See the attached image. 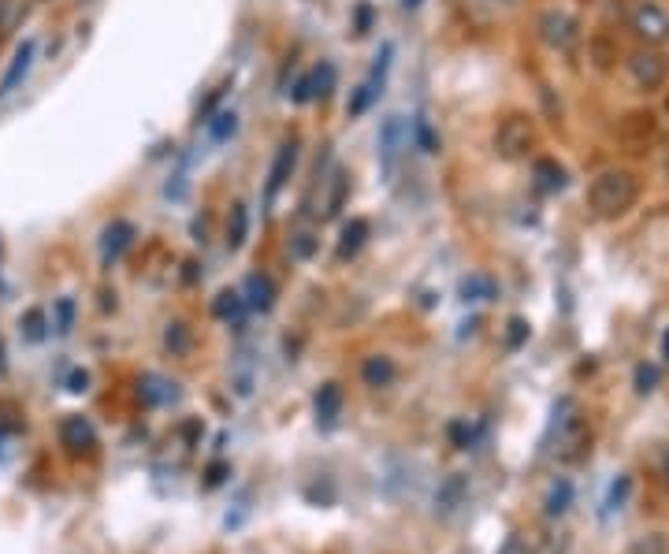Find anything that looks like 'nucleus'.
<instances>
[{"label": "nucleus", "mask_w": 669, "mask_h": 554, "mask_svg": "<svg viewBox=\"0 0 669 554\" xmlns=\"http://www.w3.org/2000/svg\"><path fill=\"white\" fill-rule=\"evenodd\" d=\"M547 447L558 462H577L588 450V424L580 417V406L573 398H558L547 424Z\"/></svg>", "instance_id": "1"}, {"label": "nucleus", "mask_w": 669, "mask_h": 554, "mask_svg": "<svg viewBox=\"0 0 669 554\" xmlns=\"http://www.w3.org/2000/svg\"><path fill=\"white\" fill-rule=\"evenodd\" d=\"M640 198V183H636V175L625 172V168H610L603 172L588 190V209L599 216V220H617V216H625V212L636 205Z\"/></svg>", "instance_id": "2"}, {"label": "nucleus", "mask_w": 669, "mask_h": 554, "mask_svg": "<svg viewBox=\"0 0 669 554\" xmlns=\"http://www.w3.org/2000/svg\"><path fill=\"white\" fill-rule=\"evenodd\" d=\"M346 198H350V175L331 164L328 172H316L313 186L305 194V216H313L320 224L335 220L342 212V205H346Z\"/></svg>", "instance_id": "3"}, {"label": "nucleus", "mask_w": 669, "mask_h": 554, "mask_svg": "<svg viewBox=\"0 0 669 554\" xmlns=\"http://www.w3.org/2000/svg\"><path fill=\"white\" fill-rule=\"evenodd\" d=\"M491 146L499 153L502 160H525L536 146V127H532V119L528 116H506L495 127V138H491Z\"/></svg>", "instance_id": "4"}, {"label": "nucleus", "mask_w": 669, "mask_h": 554, "mask_svg": "<svg viewBox=\"0 0 669 554\" xmlns=\"http://www.w3.org/2000/svg\"><path fill=\"white\" fill-rule=\"evenodd\" d=\"M629 27H632V34H636L640 41H647L651 49H655V45H666L669 41V12L666 8H658L655 0H640L629 15Z\"/></svg>", "instance_id": "5"}, {"label": "nucleus", "mask_w": 669, "mask_h": 554, "mask_svg": "<svg viewBox=\"0 0 669 554\" xmlns=\"http://www.w3.org/2000/svg\"><path fill=\"white\" fill-rule=\"evenodd\" d=\"M60 447H64L71 458L90 454V450L97 447V428L90 424V417H82V413H67L64 421H60Z\"/></svg>", "instance_id": "6"}, {"label": "nucleus", "mask_w": 669, "mask_h": 554, "mask_svg": "<svg viewBox=\"0 0 669 554\" xmlns=\"http://www.w3.org/2000/svg\"><path fill=\"white\" fill-rule=\"evenodd\" d=\"M34 60H38V41L23 38L19 45H15V53H12V60H8V67H4V75H0V97H8V93L19 90V86L27 82Z\"/></svg>", "instance_id": "7"}, {"label": "nucleus", "mask_w": 669, "mask_h": 554, "mask_svg": "<svg viewBox=\"0 0 669 554\" xmlns=\"http://www.w3.org/2000/svg\"><path fill=\"white\" fill-rule=\"evenodd\" d=\"M629 75L640 90H658V86L666 82V60L647 45V49L629 56Z\"/></svg>", "instance_id": "8"}, {"label": "nucleus", "mask_w": 669, "mask_h": 554, "mask_svg": "<svg viewBox=\"0 0 669 554\" xmlns=\"http://www.w3.org/2000/svg\"><path fill=\"white\" fill-rule=\"evenodd\" d=\"M539 38L547 41L551 49H558V53H569L573 45H577V23H573V15L565 12H547L543 19H539Z\"/></svg>", "instance_id": "9"}, {"label": "nucleus", "mask_w": 669, "mask_h": 554, "mask_svg": "<svg viewBox=\"0 0 669 554\" xmlns=\"http://www.w3.org/2000/svg\"><path fill=\"white\" fill-rule=\"evenodd\" d=\"M134 238H138V227H134L131 220H112V224L101 231V261H105V268L116 264L123 253L131 250Z\"/></svg>", "instance_id": "10"}, {"label": "nucleus", "mask_w": 669, "mask_h": 554, "mask_svg": "<svg viewBox=\"0 0 669 554\" xmlns=\"http://www.w3.org/2000/svg\"><path fill=\"white\" fill-rule=\"evenodd\" d=\"M294 168H298V138H287V142L276 149V160H272V168H268V186H264V194L276 198L279 190L290 183Z\"/></svg>", "instance_id": "11"}, {"label": "nucleus", "mask_w": 669, "mask_h": 554, "mask_svg": "<svg viewBox=\"0 0 669 554\" xmlns=\"http://www.w3.org/2000/svg\"><path fill=\"white\" fill-rule=\"evenodd\" d=\"M409 146V123L402 116H387L380 127V160L383 168H394V160L402 157V149Z\"/></svg>", "instance_id": "12"}, {"label": "nucleus", "mask_w": 669, "mask_h": 554, "mask_svg": "<svg viewBox=\"0 0 669 554\" xmlns=\"http://www.w3.org/2000/svg\"><path fill=\"white\" fill-rule=\"evenodd\" d=\"M461 506H469V480L465 476H446L439 491H435V514L454 517Z\"/></svg>", "instance_id": "13"}, {"label": "nucleus", "mask_w": 669, "mask_h": 554, "mask_svg": "<svg viewBox=\"0 0 669 554\" xmlns=\"http://www.w3.org/2000/svg\"><path fill=\"white\" fill-rule=\"evenodd\" d=\"M342 387L339 383H324L320 391H316V398H313V413H316V424L320 428H335L339 424V417H342Z\"/></svg>", "instance_id": "14"}, {"label": "nucleus", "mask_w": 669, "mask_h": 554, "mask_svg": "<svg viewBox=\"0 0 669 554\" xmlns=\"http://www.w3.org/2000/svg\"><path fill=\"white\" fill-rule=\"evenodd\" d=\"M242 302L250 305L253 313H272V305H276V283L261 272H253L246 279V287H242Z\"/></svg>", "instance_id": "15"}, {"label": "nucleus", "mask_w": 669, "mask_h": 554, "mask_svg": "<svg viewBox=\"0 0 669 554\" xmlns=\"http://www.w3.org/2000/svg\"><path fill=\"white\" fill-rule=\"evenodd\" d=\"M532 179H536L539 194H558V190H565V183H569V172H565L554 157H539L536 164H532Z\"/></svg>", "instance_id": "16"}, {"label": "nucleus", "mask_w": 669, "mask_h": 554, "mask_svg": "<svg viewBox=\"0 0 669 554\" xmlns=\"http://www.w3.org/2000/svg\"><path fill=\"white\" fill-rule=\"evenodd\" d=\"M138 398H142L145 406H168V402L179 398V391H175V383L157 376V372H145L142 380H138Z\"/></svg>", "instance_id": "17"}, {"label": "nucleus", "mask_w": 669, "mask_h": 554, "mask_svg": "<svg viewBox=\"0 0 669 554\" xmlns=\"http://www.w3.org/2000/svg\"><path fill=\"white\" fill-rule=\"evenodd\" d=\"M394 376H398V369H394L391 357H383V354L365 357V365H361V380H365V387H372V391H380V387H391Z\"/></svg>", "instance_id": "18"}, {"label": "nucleus", "mask_w": 669, "mask_h": 554, "mask_svg": "<svg viewBox=\"0 0 669 554\" xmlns=\"http://www.w3.org/2000/svg\"><path fill=\"white\" fill-rule=\"evenodd\" d=\"M368 235H372V224H368L365 216H354L350 224L342 227V235H339V257L342 261H346V257H357L361 246L368 242Z\"/></svg>", "instance_id": "19"}, {"label": "nucleus", "mask_w": 669, "mask_h": 554, "mask_svg": "<svg viewBox=\"0 0 669 554\" xmlns=\"http://www.w3.org/2000/svg\"><path fill=\"white\" fill-rule=\"evenodd\" d=\"M569 506H573V484H569L565 476H558L551 488H547V495H543V514L562 517Z\"/></svg>", "instance_id": "20"}, {"label": "nucleus", "mask_w": 669, "mask_h": 554, "mask_svg": "<svg viewBox=\"0 0 669 554\" xmlns=\"http://www.w3.org/2000/svg\"><path fill=\"white\" fill-rule=\"evenodd\" d=\"M246 238H250V212H246L242 201H235V205H231V216H227V246H231V250H242Z\"/></svg>", "instance_id": "21"}, {"label": "nucleus", "mask_w": 669, "mask_h": 554, "mask_svg": "<svg viewBox=\"0 0 669 554\" xmlns=\"http://www.w3.org/2000/svg\"><path fill=\"white\" fill-rule=\"evenodd\" d=\"M316 250H320V238H316L313 231L298 227V231H290L287 235V253L294 257V261H313Z\"/></svg>", "instance_id": "22"}, {"label": "nucleus", "mask_w": 669, "mask_h": 554, "mask_svg": "<svg viewBox=\"0 0 669 554\" xmlns=\"http://www.w3.org/2000/svg\"><path fill=\"white\" fill-rule=\"evenodd\" d=\"M242 309H246L242 291H220L216 298H212V317L223 320V324H231V320L242 317Z\"/></svg>", "instance_id": "23"}, {"label": "nucleus", "mask_w": 669, "mask_h": 554, "mask_svg": "<svg viewBox=\"0 0 669 554\" xmlns=\"http://www.w3.org/2000/svg\"><path fill=\"white\" fill-rule=\"evenodd\" d=\"M495 294H499V287H495L491 276L461 279V298H465V302H495Z\"/></svg>", "instance_id": "24"}, {"label": "nucleus", "mask_w": 669, "mask_h": 554, "mask_svg": "<svg viewBox=\"0 0 669 554\" xmlns=\"http://www.w3.org/2000/svg\"><path fill=\"white\" fill-rule=\"evenodd\" d=\"M629 495H632V476H617L614 484H610V491H606V502H603V517H614L621 514L625 506H629Z\"/></svg>", "instance_id": "25"}, {"label": "nucleus", "mask_w": 669, "mask_h": 554, "mask_svg": "<svg viewBox=\"0 0 669 554\" xmlns=\"http://www.w3.org/2000/svg\"><path fill=\"white\" fill-rule=\"evenodd\" d=\"M309 86H313V101H328L331 90H335V64H316L309 71Z\"/></svg>", "instance_id": "26"}, {"label": "nucleus", "mask_w": 669, "mask_h": 554, "mask_svg": "<svg viewBox=\"0 0 669 554\" xmlns=\"http://www.w3.org/2000/svg\"><path fill=\"white\" fill-rule=\"evenodd\" d=\"M446 436H450V443H454L458 450H469V447H476V443H480L484 428H480V424H473V421H454L450 428H446Z\"/></svg>", "instance_id": "27"}, {"label": "nucleus", "mask_w": 669, "mask_h": 554, "mask_svg": "<svg viewBox=\"0 0 669 554\" xmlns=\"http://www.w3.org/2000/svg\"><path fill=\"white\" fill-rule=\"evenodd\" d=\"M190 328H186L183 320H175V324H168V331H164V346H168L171 354H190Z\"/></svg>", "instance_id": "28"}, {"label": "nucleus", "mask_w": 669, "mask_h": 554, "mask_svg": "<svg viewBox=\"0 0 669 554\" xmlns=\"http://www.w3.org/2000/svg\"><path fill=\"white\" fill-rule=\"evenodd\" d=\"M376 93H380V90H376V82H365V86H357L354 97H350V105H346V108H350V116H365L368 105L376 101Z\"/></svg>", "instance_id": "29"}, {"label": "nucleus", "mask_w": 669, "mask_h": 554, "mask_svg": "<svg viewBox=\"0 0 669 554\" xmlns=\"http://www.w3.org/2000/svg\"><path fill=\"white\" fill-rule=\"evenodd\" d=\"M409 134L417 138V146L424 149V153H439V134L432 131V123H428V119H417Z\"/></svg>", "instance_id": "30"}, {"label": "nucleus", "mask_w": 669, "mask_h": 554, "mask_svg": "<svg viewBox=\"0 0 669 554\" xmlns=\"http://www.w3.org/2000/svg\"><path fill=\"white\" fill-rule=\"evenodd\" d=\"M629 554H669V543L662 532H651V536H640V540L632 543Z\"/></svg>", "instance_id": "31"}, {"label": "nucleus", "mask_w": 669, "mask_h": 554, "mask_svg": "<svg viewBox=\"0 0 669 554\" xmlns=\"http://www.w3.org/2000/svg\"><path fill=\"white\" fill-rule=\"evenodd\" d=\"M235 127H238V116H235V112H220V116H216L209 123L212 142H227V138L235 134Z\"/></svg>", "instance_id": "32"}, {"label": "nucleus", "mask_w": 669, "mask_h": 554, "mask_svg": "<svg viewBox=\"0 0 669 554\" xmlns=\"http://www.w3.org/2000/svg\"><path fill=\"white\" fill-rule=\"evenodd\" d=\"M19 328H23V335H27L30 343H41V339H45V313H41V309H30L27 317L19 320Z\"/></svg>", "instance_id": "33"}, {"label": "nucleus", "mask_w": 669, "mask_h": 554, "mask_svg": "<svg viewBox=\"0 0 669 554\" xmlns=\"http://www.w3.org/2000/svg\"><path fill=\"white\" fill-rule=\"evenodd\" d=\"M528 335H532V328H528V320L513 317L510 324H506V346H510V350H521V346L528 343Z\"/></svg>", "instance_id": "34"}, {"label": "nucleus", "mask_w": 669, "mask_h": 554, "mask_svg": "<svg viewBox=\"0 0 669 554\" xmlns=\"http://www.w3.org/2000/svg\"><path fill=\"white\" fill-rule=\"evenodd\" d=\"M658 387V369L655 365H640L636 369V395H651Z\"/></svg>", "instance_id": "35"}, {"label": "nucleus", "mask_w": 669, "mask_h": 554, "mask_svg": "<svg viewBox=\"0 0 669 554\" xmlns=\"http://www.w3.org/2000/svg\"><path fill=\"white\" fill-rule=\"evenodd\" d=\"M71 320H75V305H71V298L56 302V331H60V335L71 331Z\"/></svg>", "instance_id": "36"}, {"label": "nucleus", "mask_w": 669, "mask_h": 554, "mask_svg": "<svg viewBox=\"0 0 669 554\" xmlns=\"http://www.w3.org/2000/svg\"><path fill=\"white\" fill-rule=\"evenodd\" d=\"M499 554H536V547H532V543H525L521 536H510V540L499 547Z\"/></svg>", "instance_id": "37"}, {"label": "nucleus", "mask_w": 669, "mask_h": 554, "mask_svg": "<svg viewBox=\"0 0 669 554\" xmlns=\"http://www.w3.org/2000/svg\"><path fill=\"white\" fill-rule=\"evenodd\" d=\"M86 387H90V372H71V387H67V391H71V395H82V391H86Z\"/></svg>", "instance_id": "38"}, {"label": "nucleus", "mask_w": 669, "mask_h": 554, "mask_svg": "<svg viewBox=\"0 0 669 554\" xmlns=\"http://www.w3.org/2000/svg\"><path fill=\"white\" fill-rule=\"evenodd\" d=\"M368 27H372V8L361 4V8H357V34H368Z\"/></svg>", "instance_id": "39"}, {"label": "nucleus", "mask_w": 669, "mask_h": 554, "mask_svg": "<svg viewBox=\"0 0 669 554\" xmlns=\"http://www.w3.org/2000/svg\"><path fill=\"white\" fill-rule=\"evenodd\" d=\"M223 476H227V465H223V462L209 465V480H205V484H209V488H216V484H223Z\"/></svg>", "instance_id": "40"}, {"label": "nucleus", "mask_w": 669, "mask_h": 554, "mask_svg": "<svg viewBox=\"0 0 669 554\" xmlns=\"http://www.w3.org/2000/svg\"><path fill=\"white\" fill-rule=\"evenodd\" d=\"M662 357L669 361V328H666V335H662Z\"/></svg>", "instance_id": "41"}, {"label": "nucleus", "mask_w": 669, "mask_h": 554, "mask_svg": "<svg viewBox=\"0 0 669 554\" xmlns=\"http://www.w3.org/2000/svg\"><path fill=\"white\" fill-rule=\"evenodd\" d=\"M424 0H402V8H420Z\"/></svg>", "instance_id": "42"}, {"label": "nucleus", "mask_w": 669, "mask_h": 554, "mask_svg": "<svg viewBox=\"0 0 669 554\" xmlns=\"http://www.w3.org/2000/svg\"><path fill=\"white\" fill-rule=\"evenodd\" d=\"M666 175H669V157H666Z\"/></svg>", "instance_id": "43"}, {"label": "nucleus", "mask_w": 669, "mask_h": 554, "mask_svg": "<svg viewBox=\"0 0 669 554\" xmlns=\"http://www.w3.org/2000/svg\"><path fill=\"white\" fill-rule=\"evenodd\" d=\"M0 8H4V0H0Z\"/></svg>", "instance_id": "44"}]
</instances>
